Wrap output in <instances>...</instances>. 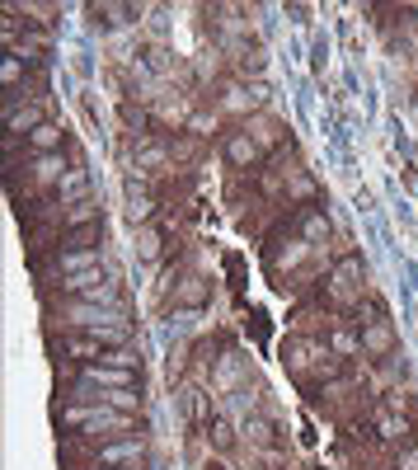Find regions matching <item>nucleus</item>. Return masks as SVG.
Masks as SVG:
<instances>
[{"label":"nucleus","instance_id":"obj_1","mask_svg":"<svg viewBox=\"0 0 418 470\" xmlns=\"http://www.w3.org/2000/svg\"><path fill=\"white\" fill-rule=\"evenodd\" d=\"M66 329L76 334H109L113 344H132V320L123 306H85V301H66Z\"/></svg>","mask_w":418,"mask_h":470},{"label":"nucleus","instance_id":"obj_2","mask_svg":"<svg viewBox=\"0 0 418 470\" xmlns=\"http://www.w3.org/2000/svg\"><path fill=\"white\" fill-rule=\"evenodd\" d=\"M221 156H226V165H230V170H245V174H249V170H259L263 146H259V142L245 132V123H236V127H230L226 137H221Z\"/></svg>","mask_w":418,"mask_h":470},{"label":"nucleus","instance_id":"obj_3","mask_svg":"<svg viewBox=\"0 0 418 470\" xmlns=\"http://www.w3.org/2000/svg\"><path fill=\"white\" fill-rule=\"evenodd\" d=\"M94 466H123V470H141L146 466V442L141 438H109L99 442Z\"/></svg>","mask_w":418,"mask_h":470},{"label":"nucleus","instance_id":"obj_4","mask_svg":"<svg viewBox=\"0 0 418 470\" xmlns=\"http://www.w3.org/2000/svg\"><path fill=\"white\" fill-rule=\"evenodd\" d=\"M372 433L386 447H409L414 442V424H409V414L405 409H390V405H381L372 414Z\"/></svg>","mask_w":418,"mask_h":470},{"label":"nucleus","instance_id":"obj_5","mask_svg":"<svg viewBox=\"0 0 418 470\" xmlns=\"http://www.w3.org/2000/svg\"><path fill=\"white\" fill-rule=\"evenodd\" d=\"M80 385H94V391H127V385H141V372H127V367H104V362H85V367H80Z\"/></svg>","mask_w":418,"mask_h":470},{"label":"nucleus","instance_id":"obj_6","mask_svg":"<svg viewBox=\"0 0 418 470\" xmlns=\"http://www.w3.org/2000/svg\"><path fill=\"white\" fill-rule=\"evenodd\" d=\"M362 358H372V362H386V358H395V329H390V320H362Z\"/></svg>","mask_w":418,"mask_h":470},{"label":"nucleus","instance_id":"obj_7","mask_svg":"<svg viewBox=\"0 0 418 470\" xmlns=\"http://www.w3.org/2000/svg\"><path fill=\"white\" fill-rule=\"evenodd\" d=\"M104 263V249H66L57 245V255H52V268H57V278H71V273H90V268Z\"/></svg>","mask_w":418,"mask_h":470},{"label":"nucleus","instance_id":"obj_8","mask_svg":"<svg viewBox=\"0 0 418 470\" xmlns=\"http://www.w3.org/2000/svg\"><path fill=\"white\" fill-rule=\"evenodd\" d=\"M24 146H28V156L38 160V156H61V146H66V127L61 123H52V118H47V123H38L24 137Z\"/></svg>","mask_w":418,"mask_h":470},{"label":"nucleus","instance_id":"obj_9","mask_svg":"<svg viewBox=\"0 0 418 470\" xmlns=\"http://www.w3.org/2000/svg\"><path fill=\"white\" fill-rule=\"evenodd\" d=\"M52 198H57L61 207L85 203V198H90V170H85V165H71V170H66V179L52 189Z\"/></svg>","mask_w":418,"mask_h":470},{"label":"nucleus","instance_id":"obj_10","mask_svg":"<svg viewBox=\"0 0 418 470\" xmlns=\"http://www.w3.org/2000/svg\"><path fill=\"white\" fill-rule=\"evenodd\" d=\"M325 344H329V352L334 358H362V334L353 329V325H329V334H325Z\"/></svg>","mask_w":418,"mask_h":470},{"label":"nucleus","instance_id":"obj_11","mask_svg":"<svg viewBox=\"0 0 418 470\" xmlns=\"http://www.w3.org/2000/svg\"><path fill=\"white\" fill-rule=\"evenodd\" d=\"M24 80H28V61H24V57H14V53L0 57V90H5V99L24 94V90H20Z\"/></svg>","mask_w":418,"mask_h":470},{"label":"nucleus","instance_id":"obj_12","mask_svg":"<svg viewBox=\"0 0 418 470\" xmlns=\"http://www.w3.org/2000/svg\"><path fill=\"white\" fill-rule=\"evenodd\" d=\"M94 222H104L94 207V198H85V203H71V207H61V235H71V231H85Z\"/></svg>","mask_w":418,"mask_h":470},{"label":"nucleus","instance_id":"obj_13","mask_svg":"<svg viewBox=\"0 0 418 470\" xmlns=\"http://www.w3.org/2000/svg\"><path fill=\"white\" fill-rule=\"evenodd\" d=\"M245 132H249V137H254L263 150H273V146L282 142V127L273 123L269 113H254V118H245Z\"/></svg>","mask_w":418,"mask_h":470},{"label":"nucleus","instance_id":"obj_14","mask_svg":"<svg viewBox=\"0 0 418 470\" xmlns=\"http://www.w3.org/2000/svg\"><path fill=\"white\" fill-rule=\"evenodd\" d=\"M358 278H362V259L358 255H343L339 263H334V273H329V282L339 292H358Z\"/></svg>","mask_w":418,"mask_h":470},{"label":"nucleus","instance_id":"obj_15","mask_svg":"<svg viewBox=\"0 0 418 470\" xmlns=\"http://www.w3.org/2000/svg\"><path fill=\"white\" fill-rule=\"evenodd\" d=\"M66 170H71V165H66L61 156H38V160H33V179L47 183V189H57V183L66 179Z\"/></svg>","mask_w":418,"mask_h":470},{"label":"nucleus","instance_id":"obj_16","mask_svg":"<svg viewBox=\"0 0 418 470\" xmlns=\"http://www.w3.org/2000/svg\"><path fill=\"white\" fill-rule=\"evenodd\" d=\"M127 216L137 226H150V216H156V198L141 193V189H127Z\"/></svg>","mask_w":418,"mask_h":470},{"label":"nucleus","instance_id":"obj_17","mask_svg":"<svg viewBox=\"0 0 418 470\" xmlns=\"http://www.w3.org/2000/svg\"><path fill=\"white\" fill-rule=\"evenodd\" d=\"M170 156H174L170 146H160V142H146V146L137 150V170H141V174H146V170H160V165L170 160Z\"/></svg>","mask_w":418,"mask_h":470},{"label":"nucleus","instance_id":"obj_18","mask_svg":"<svg viewBox=\"0 0 418 470\" xmlns=\"http://www.w3.org/2000/svg\"><path fill=\"white\" fill-rule=\"evenodd\" d=\"M137 255H141L146 263H156V259H160V231H156V226H146V231H141V240H137Z\"/></svg>","mask_w":418,"mask_h":470},{"label":"nucleus","instance_id":"obj_19","mask_svg":"<svg viewBox=\"0 0 418 470\" xmlns=\"http://www.w3.org/2000/svg\"><path fill=\"white\" fill-rule=\"evenodd\" d=\"M306 240H329V216L325 212H306Z\"/></svg>","mask_w":418,"mask_h":470},{"label":"nucleus","instance_id":"obj_20","mask_svg":"<svg viewBox=\"0 0 418 470\" xmlns=\"http://www.w3.org/2000/svg\"><path fill=\"white\" fill-rule=\"evenodd\" d=\"M245 433H249V438H254L259 447H273V424H269V418H249Z\"/></svg>","mask_w":418,"mask_h":470},{"label":"nucleus","instance_id":"obj_21","mask_svg":"<svg viewBox=\"0 0 418 470\" xmlns=\"http://www.w3.org/2000/svg\"><path fill=\"white\" fill-rule=\"evenodd\" d=\"M0 38H5L10 53L20 47V24H14V10H5V20H0Z\"/></svg>","mask_w":418,"mask_h":470},{"label":"nucleus","instance_id":"obj_22","mask_svg":"<svg viewBox=\"0 0 418 470\" xmlns=\"http://www.w3.org/2000/svg\"><path fill=\"white\" fill-rule=\"evenodd\" d=\"M399 470H418V447H399Z\"/></svg>","mask_w":418,"mask_h":470},{"label":"nucleus","instance_id":"obj_23","mask_svg":"<svg viewBox=\"0 0 418 470\" xmlns=\"http://www.w3.org/2000/svg\"><path fill=\"white\" fill-rule=\"evenodd\" d=\"M240 71H245V76H249V71H254V76H259V71H263V53H245V61H240Z\"/></svg>","mask_w":418,"mask_h":470},{"label":"nucleus","instance_id":"obj_24","mask_svg":"<svg viewBox=\"0 0 418 470\" xmlns=\"http://www.w3.org/2000/svg\"><path fill=\"white\" fill-rule=\"evenodd\" d=\"M216 447H230V424L226 418H216Z\"/></svg>","mask_w":418,"mask_h":470},{"label":"nucleus","instance_id":"obj_25","mask_svg":"<svg viewBox=\"0 0 418 470\" xmlns=\"http://www.w3.org/2000/svg\"><path fill=\"white\" fill-rule=\"evenodd\" d=\"M94 470H123V466H94Z\"/></svg>","mask_w":418,"mask_h":470},{"label":"nucleus","instance_id":"obj_26","mask_svg":"<svg viewBox=\"0 0 418 470\" xmlns=\"http://www.w3.org/2000/svg\"><path fill=\"white\" fill-rule=\"evenodd\" d=\"M207 470H221V466H207Z\"/></svg>","mask_w":418,"mask_h":470}]
</instances>
